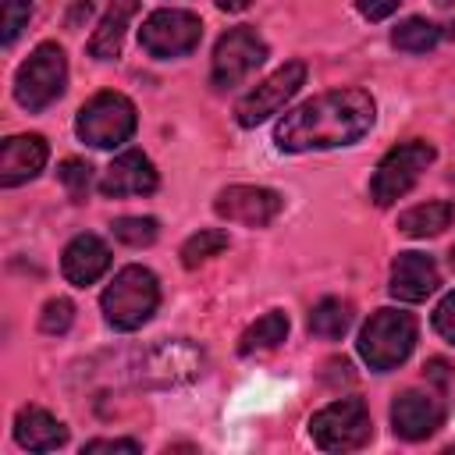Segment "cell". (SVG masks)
<instances>
[{
  "mask_svg": "<svg viewBox=\"0 0 455 455\" xmlns=\"http://www.w3.org/2000/svg\"><path fill=\"white\" fill-rule=\"evenodd\" d=\"M373 124V100L363 89H331L284 114L274 128V142L284 153L334 149L359 142Z\"/></svg>",
  "mask_w": 455,
  "mask_h": 455,
  "instance_id": "obj_1",
  "label": "cell"
},
{
  "mask_svg": "<svg viewBox=\"0 0 455 455\" xmlns=\"http://www.w3.org/2000/svg\"><path fill=\"white\" fill-rule=\"evenodd\" d=\"M156 302H160V284H156V274L146 267L117 270L110 288L100 299L103 320L114 331H139L156 313Z\"/></svg>",
  "mask_w": 455,
  "mask_h": 455,
  "instance_id": "obj_2",
  "label": "cell"
},
{
  "mask_svg": "<svg viewBox=\"0 0 455 455\" xmlns=\"http://www.w3.org/2000/svg\"><path fill=\"white\" fill-rule=\"evenodd\" d=\"M416 345V320L402 309H377L359 331V355L370 370L387 373L409 359Z\"/></svg>",
  "mask_w": 455,
  "mask_h": 455,
  "instance_id": "obj_3",
  "label": "cell"
},
{
  "mask_svg": "<svg viewBox=\"0 0 455 455\" xmlns=\"http://www.w3.org/2000/svg\"><path fill=\"white\" fill-rule=\"evenodd\" d=\"M68 85V60L57 43H39L14 75V100L25 110H46Z\"/></svg>",
  "mask_w": 455,
  "mask_h": 455,
  "instance_id": "obj_4",
  "label": "cell"
},
{
  "mask_svg": "<svg viewBox=\"0 0 455 455\" xmlns=\"http://www.w3.org/2000/svg\"><path fill=\"white\" fill-rule=\"evenodd\" d=\"M75 132L82 142L96 149H114L135 132V107L121 92H96L75 117Z\"/></svg>",
  "mask_w": 455,
  "mask_h": 455,
  "instance_id": "obj_5",
  "label": "cell"
},
{
  "mask_svg": "<svg viewBox=\"0 0 455 455\" xmlns=\"http://www.w3.org/2000/svg\"><path fill=\"white\" fill-rule=\"evenodd\" d=\"M309 434L323 451H355L370 441L373 423H370L363 398H338L323 405L320 412H313Z\"/></svg>",
  "mask_w": 455,
  "mask_h": 455,
  "instance_id": "obj_6",
  "label": "cell"
},
{
  "mask_svg": "<svg viewBox=\"0 0 455 455\" xmlns=\"http://www.w3.org/2000/svg\"><path fill=\"white\" fill-rule=\"evenodd\" d=\"M434 146L430 142H402L395 149L384 153V160L377 164L373 171V181H370V196L377 206H391L395 199H402L416 181L419 174L434 164Z\"/></svg>",
  "mask_w": 455,
  "mask_h": 455,
  "instance_id": "obj_7",
  "label": "cell"
},
{
  "mask_svg": "<svg viewBox=\"0 0 455 455\" xmlns=\"http://www.w3.org/2000/svg\"><path fill=\"white\" fill-rule=\"evenodd\" d=\"M203 39V25L196 14L188 11H174V7H164V11H153L142 28H139V46L149 53V57H185L199 46Z\"/></svg>",
  "mask_w": 455,
  "mask_h": 455,
  "instance_id": "obj_8",
  "label": "cell"
},
{
  "mask_svg": "<svg viewBox=\"0 0 455 455\" xmlns=\"http://www.w3.org/2000/svg\"><path fill=\"white\" fill-rule=\"evenodd\" d=\"M263 60H267V43L259 39L256 28H249V25L228 28V32L217 39V46H213L210 82H213L217 89H231V85H238L242 78H249Z\"/></svg>",
  "mask_w": 455,
  "mask_h": 455,
  "instance_id": "obj_9",
  "label": "cell"
},
{
  "mask_svg": "<svg viewBox=\"0 0 455 455\" xmlns=\"http://www.w3.org/2000/svg\"><path fill=\"white\" fill-rule=\"evenodd\" d=\"M306 82V64L302 60H288L284 68H277L270 78H263L256 89H249L238 107H235V117L242 128H256L259 121H267L270 114H277Z\"/></svg>",
  "mask_w": 455,
  "mask_h": 455,
  "instance_id": "obj_10",
  "label": "cell"
},
{
  "mask_svg": "<svg viewBox=\"0 0 455 455\" xmlns=\"http://www.w3.org/2000/svg\"><path fill=\"white\" fill-rule=\"evenodd\" d=\"M213 210H217V217L231 220V224L263 228L281 213V196L263 185H228L213 199Z\"/></svg>",
  "mask_w": 455,
  "mask_h": 455,
  "instance_id": "obj_11",
  "label": "cell"
},
{
  "mask_svg": "<svg viewBox=\"0 0 455 455\" xmlns=\"http://www.w3.org/2000/svg\"><path fill=\"white\" fill-rule=\"evenodd\" d=\"M444 423V402L430 391H405L391 405V427L402 441H423Z\"/></svg>",
  "mask_w": 455,
  "mask_h": 455,
  "instance_id": "obj_12",
  "label": "cell"
},
{
  "mask_svg": "<svg viewBox=\"0 0 455 455\" xmlns=\"http://www.w3.org/2000/svg\"><path fill=\"white\" fill-rule=\"evenodd\" d=\"M156 181H160V178H156V167L149 164V156L139 153V149H128V153H121V156L103 171L100 192H103L107 199L146 196V192L156 188Z\"/></svg>",
  "mask_w": 455,
  "mask_h": 455,
  "instance_id": "obj_13",
  "label": "cell"
},
{
  "mask_svg": "<svg viewBox=\"0 0 455 455\" xmlns=\"http://www.w3.org/2000/svg\"><path fill=\"white\" fill-rule=\"evenodd\" d=\"M46 139L43 135H11L0 146V185L14 188L28 178H36L46 164Z\"/></svg>",
  "mask_w": 455,
  "mask_h": 455,
  "instance_id": "obj_14",
  "label": "cell"
},
{
  "mask_svg": "<svg viewBox=\"0 0 455 455\" xmlns=\"http://www.w3.org/2000/svg\"><path fill=\"white\" fill-rule=\"evenodd\" d=\"M441 284L437 277V267L430 256L423 252H398L395 263H391V295L402 299V302H423L434 288Z\"/></svg>",
  "mask_w": 455,
  "mask_h": 455,
  "instance_id": "obj_15",
  "label": "cell"
},
{
  "mask_svg": "<svg viewBox=\"0 0 455 455\" xmlns=\"http://www.w3.org/2000/svg\"><path fill=\"white\" fill-rule=\"evenodd\" d=\"M107 267H110V249H107L103 238H96V235H75V238L68 242L64 256H60L64 277H68L71 284H78V288L100 281V277L107 274Z\"/></svg>",
  "mask_w": 455,
  "mask_h": 455,
  "instance_id": "obj_16",
  "label": "cell"
},
{
  "mask_svg": "<svg viewBox=\"0 0 455 455\" xmlns=\"http://www.w3.org/2000/svg\"><path fill=\"white\" fill-rule=\"evenodd\" d=\"M14 441L25 451H57L68 441V427L39 405H25L14 419Z\"/></svg>",
  "mask_w": 455,
  "mask_h": 455,
  "instance_id": "obj_17",
  "label": "cell"
},
{
  "mask_svg": "<svg viewBox=\"0 0 455 455\" xmlns=\"http://www.w3.org/2000/svg\"><path fill=\"white\" fill-rule=\"evenodd\" d=\"M135 7H139V0H110V7H107V14H103L100 28H96L92 39H89V53H92L96 60H110V57L121 53L124 28H128V18L135 14Z\"/></svg>",
  "mask_w": 455,
  "mask_h": 455,
  "instance_id": "obj_18",
  "label": "cell"
},
{
  "mask_svg": "<svg viewBox=\"0 0 455 455\" xmlns=\"http://www.w3.org/2000/svg\"><path fill=\"white\" fill-rule=\"evenodd\" d=\"M455 217V206L444 203V199H430V203H419L412 210H405L398 217V231L409 235V238H430V235H441Z\"/></svg>",
  "mask_w": 455,
  "mask_h": 455,
  "instance_id": "obj_19",
  "label": "cell"
},
{
  "mask_svg": "<svg viewBox=\"0 0 455 455\" xmlns=\"http://www.w3.org/2000/svg\"><path fill=\"white\" fill-rule=\"evenodd\" d=\"M284 334H288V316L277 313V309H270V313H263L256 323L245 327V334L238 338V352H242V355H252V352L274 348V345L284 341Z\"/></svg>",
  "mask_w": 455,
  "mask_h": 455,
  "instance_id": "obj_20",
  "label": "cell"
},
{
  "mask_svg": "<svg viewBox=\"0 0 455 455\" xmlns=\"http://www.w3.org/2000/svg\"><path fill=\"white\" fill-rule=\"evenodd\" d=\"M348 327H352V306L341 302V299H320V302L313 306V313H309V331H313L316 338L334 341V338H341Z\"/></svg>",
  "mask_w": 455,
  "mask_h": 455,
  "instance_id": "obj_21",
  "label": "cell"
},
{
  "mask_svg": "<svg viewBox=\"0 0 455 455\" xmlns=\"http://www.w3.org/2000/svg\"><path fill=\"white\" fill-rule=\"evenodd\" d=\"M441 28L434 25V21H427V18H405L395 32H391V43L402 50V53H427V50H434L437 43H441Z\"/></svg>",
  "mask_w": 455,
  "mask_h": 455,
  "instance_id": "obj_22",
  "label": "cell"
},
{
  "mask_svg": "<svg viewBox=\"0 0 455 455\" xmlns=\"http://www.w3.org/2000/svg\"><path fill=\"white\" fill-rule=\"evenodd\" d=\"M224 249H228V235H224V231H217V228H199V231L181 245V263L192 270V267L206 263L210 256H217V252H224Z\"/></svg>",
  "mask_w": 455,
  "mask_h": 455,
  "instance_id": "obj_23",
  "label": "cell"
},
{
  "mask_svg": "<svg viewBox=\"0 0 455 455\" xmlns=\"http://www.w3.org/2000/svg\"><path fill=\"white\" fill-rule=\"evenodd\" d=\"M110 231H114L117 242H124V245H132V249L153 245L156 235H160V228H156L153 217H121V220L110 224Z\"/></svg>",
  "mask_w": 455,
  "mask_h": 455,
  "instance_id": "obj_24",
  "label": "cell"
},
{
  "mask_svg": "<svg viewBox=\"0 0 455 455\" xmlns=\"http://www.w3.org/2000/svg\"><path fill=\"white\" fill-rule=\"evenodd\" d=\"M71 320H75V306L68 299H50L39 313V331L43 334H64L71 327Z\"/></svg>",
  "mask_w": 455,
  "mask_h": 455,
  "instance_id": "obj_25",
  "label": "cell"
},
{
  "mask_svg": "<svg viewBox=\"0 0 455 455\" xmlns=\"http://www.w3.org/2000/svg\"><path fill=\"white\" fill-rule=\"evenodd\" d=\"M57 174H60V181H64V188H68L71 199H85V192L92 185V167L85 160H64Z\"/></svg>",
  "mask_w": 455,
  "mask_h": 455,
  "instance_id": "obj_26",
  "label": "cell"
},
{
  "mask_svg": "<svg viewBox=\"0 0 455 455\" xmlns=\"http://www.w3.org/2000/svg\"><path fill=\"white\" fill-rule=\"evenodd\" d=\"M32 18V0H4V46H11Z\"/></svg>",
  "mask_w": 455,
  "mask_h": 455,
  "instance_id": "obj_27",
  "label": "cell"
},
{
  "mask_svg": "<svg viewBox=\"0 0 455 455\" xmlns=\"http://www.w3.org/2000/svg\"><path fill=\"white\" fill-rule=\"evenodd\" d=\"M434 331H437L444 341L455 345V291L437 302V309H434Z\"/></svg>",
  "mask_w": 455,
  "mask_h": 455,
  "instance_id": "obj_28",
  "label": "cell"
},
{
  "mask_svg": "<svg viewBox=\"0 0 455 455\" xmlns=\"http://www.w3.org/2000/svg\"><path fill=\"white\" fill-rule=\"evenodd\" d=\"M96 451H124V455H139L142 444L132 441V437H96L82 448V455H96Z\"/></svg>",
  "mask_w": 455,
  "mask_h": 455,
  "instance_id": "obj_29",
  "label": "cell"
},
{
  "mask_svg": "<svg viewBox=\"0 0 455 455\" xmlns=\"http://www.w3.org/2000/svg\"><path fill=\"white\" fill-rule=\"evenodd\" d=\"M398 4H402V0H355L359 14L370 18V21H384V18H391V14L398 11Z\"/></svg>",
  "mask_w": 455,
  "mask_h": 455,
  "instance_id": "obj_30",
  "label": "cell"
},
{
  "mask_svg": "<svg viewBox=\"0 0 455 455\" xmlns=\"http://www.w3.org/2000/svg\"><path fill=\"white\" fill-rule=\"evenodd\" d=\"M448 370H451V366H448L444 359H430V363H427V377H434L437 384H448V380H451Z\"/></svg>",
  "mask_w": 455,
  "mask_h": 455,
  "instance_id": "obj_31",
  "label": "cell"
},
{
  "mask_svg": "<svg viewBox=\"0 0 455 455\" xmlns=\"http://www.w3.org/2000/svg\"><path fill=\"white\" fill-rule=\"evenodd\" d=\"M89 14H92V4H89V0H78L68 21H71V25H78V21H82V18H89Z\"/></svg>",
  "mask_w": 455,
  "mask_h": 455,
  "instance_id": "obj_32",
  "label": "cell"
},
{
  "mask_svg": "<svg viewBox=\"0 0 455 455\" xmlns=\"http://www.w3.org/2000/svg\"><path fill=\"white\" fill-rule=\"evenodd\" d=\"M252 0H217V7L220 11H228V14H238V11H245Z\"/></svg>",
  "mask_w": 455,
  "mask_h": 455,
  "instance_id": "obj_33",
  "label": "cell"
},
{
  "mask_svg": "<svg viewBox=\"0 0 455 455\" xmlns=\"http://www.w3.org/2000/svg\"><path fill=\"white\" fill-rule=\"evenodd\" d=\"M448 263H451V270H455V245H451V252H448Z\"/></svg>",
  "mask_w": 455,
  "mask_h": 455,
  "instance_id": "obj_34",
  "label": "cell"
}]
</instances>
